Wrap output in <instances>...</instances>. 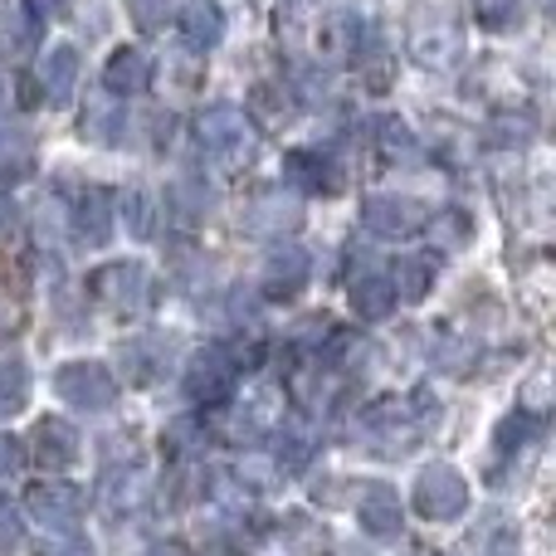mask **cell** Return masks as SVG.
I'll return each mask as SVG.
<instances>
[{
    "mask_svg": "<svg viewBox=\"0 0 556 556\" xmlns=\"http://www.w3.org/2000/svg\"><path fill=\"white\" fill-rule=\"evenodd\" d=\"M195 137H201L205 156H211L220 172H240V166H250L254 152H260V132H254V123L244 117V108H235V103L205 108V113L195 117Z\"/></svg>",
    "mask_w": 556,
    "mask_h": 556,
    "instance_id": "cell-1",
    "label": "cell"
},
{
    "mask_svg": "<svg viewBox=\"0 0 556 556\" xmlns=\"http://www.w3.org/2000/svg\"><path fill=\"white\" fill-rule=\"evenodd\" d=\"M425 395H430V391H415L410 401H381L362 420V440L371 444L381 459H395V454H405L425 430H430V415H415L425 405Z\"/></svg>",
    "mask_w": 556,
    "mask_h": 556,
    "instance_id": "cell-2",
    "label": "cell"
},
{
    "mask_svg": "<svg viewBox=\"0 0 556 556\" xmlns=\"http://www.w3.org/2000/svg\"><path fill=\"white\" fill-rule=\"evenodd\" d=\"M54 391L64 405H74V410H113L117 401V376L108 371L103 362H64L54 371Z\"/></svg>",
    "mask_w": 556,
    "mask_h": 556,
    "instance_id": "cell-3",
    "label": "cell"
},
{
    "mask_svg": "<svg viewBox=\"0 0 556 556\" xmlns=\"http://www.w3.org/2000/svg\"><path fill=\"white\" fill-rule=\"evenodd\" d=\"M415 508L430 522L464 518V508H469V483H464V473L454 469V464H425V469L415 473Z\"/></svg>",
    "mask_w": 556,
    "mask_h": 556,
    "instance_id": "cell-4",
    "label": "cell"
},
{
    "mask_svg": "<svg viewBox=\"0 0 556 556\" xmlns=\"http://www.w3.org/2000/svg\"><path fill=\"white\" fill-rule=\"evenodd\" d=\"M235 376H240V366H235V356L225 346H201L186 362V395L195 405H220L235 391Z\"/></svg>",
    "mask_w": 556,
    "mask_h": 556,
    "instance_id": "cell-5",
    "label": "cell"
},
{
    "mask_svg": "<svg viewBox=\"0 0 556 556\" xmlns=\"http://www.w3.org/2000/svg\"><path fill=\"white\" fill-rule=\"evenodd\" d=\"M93 293L103 298V307H113V313H142L147 298H152V278L137 260H117V264H103L93 278Z\"/></svg>",
    "mask_w": 556,
    "mask_h": 556,
    "instance_id": "cell-6",
    "label": "cell"
},
{
    "mask_svg": "<svg viewBox=\"0 0 556 556\" xmlns=\"http://www.w3.org/2000/svg\"><path fill=\"white\" fill-rule=\"evenodd\" d=\"M410 54H415V64H425V68H450L454 59L464 54V29L454 25L450 15L425 10L410 29Z\"/></svg>",
    "mask_w": 556,
    "mask_h": 556,
    "instance_id": "cell-7",
    "label": "cell"
},
{
    "mask_svg": "<svg viewBox=\"0 0 556 556\" xmlns=\"http://www.w3.org/2000/svg\"><path fill=\"white\" fill-rule=\"evenodd\" d=\"M425 220H430V211L410 195H366L362 201V225L381 240H405V235L425 230Z\"/></svg>",
    "mask_w": 556,
    "mask_h": 556,
    "instance_id": "cell-8",
    "label": "cell"
},
{
    "mask_svg": "<svg viewBox=\"0 0 556 556\" xmlns=\"http://www.w3.org/2000/svg\"><path fill=\"white\" fill-rule=\"evenodd\" d=\"M303 225V201L298 195H288L283 186H274V191H260L250 205H244V230L260 235V240H274V235H288Z\"/></svg>",
    "mask_w": 556,
    "mask_h": 556,
    "instance_id": "cell-9",
    "label": "cell"
},
{
    "mask_svg": "<svg viewBox=\"0 0 556 556\" xmlns=\"http://www.w3.org/2000/svg\"><path fill=\"white\" fill-rule=\"evenodd\" d=\"M29 518L49 532H74L84 522V493L68 483H39L29 489Z\"/></svg>",
    "mask_w": 556,
    "mask_h": 556,
    "instance_id": "cell-10",
    "label": "cell"
},
{
    "mask_svg": "<svg viewBox=\"0 0 556 556\" xmlns=\"http://www.w3.org/2000/svg\"><path fill=\"white\" fill-rule=\"evenodd\" d=\"M147 498H152V479L142 469H108L98 479V508L108 518H137L147 508Z\"/></svg>",
    "mask_w": 556,
    "mask_h": 556,
    "instance_id": "cell-11",
    "label": "cell"
},
{
    "mask_svg": "<svg viewBox=\"0 0 556 556\" xmlns=\"http://www.w3.org/2000/svg\"><path fill=\"white\" fill-rule=\"evenodd\" d=\"M278 415H283V391L274 381H254L230 420V440H260L264 430L278 425Z\"/></svg>",
    "mask_w": 556,
    "mask_h": 556,
    "instance_id": "cell-12",
    "label": "cell"
},
{
    "mask_svg": "<svg viewBox=\"0 0 556 556\" xmlns=\"http://www.w3.org/2000/svg\"><path fill=\"white\" fill-rule=\"evenodd\" d=\"M356 522H362V532L376 542L401 538V522H405L401 493H395L391 483H366L362 498H356Z\"/></svg>",
    "mask_w": 556,
    "mask_h": 556,
    "instance_id": "cell-13",
    "label": "cell"
},
{
    "mask_svg": "<svg viewBox=\"0 0 556 556\" xmlns=\"http://www.w3.org/2000/svg\"><path fill=\"white\" fill-rule=\"evenodd\" d=\"M307 278H313V260H307L303 250H274L269 260H264L260 293L274 298V303H283V298H298V293H303Z\"/></svg>",
    "mask_w": 556,
    "mask_h": 556,
    "instance_id": "cell-14",
    "label": "cell"
},
{
    "mask_svg": "<svg viewBox=\"0 0 556 556\" xmlns=\"http://www.w3.org/2000/svg\"><path fill=\"white\" fill-rule=\"evenodd\" d=\"M68 220H74V235L88 244V250H103V244L113 240V195H108L103 186H88V191H78Z\"/></svg>",
    "mask_w": 556,
    "mask_h": 556,
    "instance_id": "cell-15",
    "label": "cell"
},
{
    "mask_svg": "<svg viewBox=\"0 0 556 556\" xmlns=\"http://www.w3.org/2000/svg\"><path fill=\"white\" fill-rule=\"evenodd\" d=\"M29 450H35V459L45 464V469H74L78 464V430L68 420H59V415H49V420H39L35 430H29Z\"/></svg>",
    "mask_w": 556,
    "mask_h": 556,
    "instance_id": "cell-16",
    "label": "cell"
},
{
    "mask_svg": "<svg viewBox=\"0 0 556 556\" xmlns=\"http://www.w3.org/2000/svg\"><path fill=\"white\" fill-rule=\"evenodd\" d=\"M283 176L293 186H303V191H317V195H332L337 186H342V172H337V162L323 152V147H293V152L283 156Z\"/></svg>",
    "mask_w": 556,
    "mask_h": 556,
    "instance_id": "cell-17",
    "label": "cell"
},
{
    "mask_svg": "<svg viewBox=\"0 0 556 556\" xmlns=\"http://www.w3.org/2000/svg\"><path fill=\"white\" fill-rule=\"evenodd\" d=\"M123 371H127V381H137V386L162 381V376L172 371V337L147 332V337L123 342Z\"/></svg>",
    "mask_w": 556,
    "mask_h": 556,
    "instance_id": "cell-18",
    "label": "cell"
},
{
    "mask_svg": "<svg viewBox=\"0 0 556 556\" xmlns=\"http://www.w3.org/2000/svg\"><path fill=\"white\" fill-rule=\"evenodd\" d=\"M147 84H152V59H147V49L137 45H123L108 54V68H103V88L117 98H137L147 93Z\"/></svg>",
    "mask_w": 556,
    "mask_h": 556,
    "instance_id": "cell-19",
    "label": "cell"
},
{
    "mask_svg": "<svg viewBox=\"0 0 556 556\" xmlns=\"http://www.w3.org/2000/svg\"><path fill=\"white\" fill-rule=\"evenodd\" d=\"M74 84H78V49L74 45H54L39 64V88H45L49 108H68L74 103Z\"/></svg>",
    "mask_w": 556,
    "mask_h": 556,
    "instance_id": "cell-20",
    "label": "cell"
},
{
    "mask_svg": "<svg viewBox=\"0 0 556 556\" xmlns=\"http://www.w3.org/2000/svg\"><path fill=\"white\" fill-rule=\"evenodd\" d=\"M181 39H186V49H195V54L215 49L225 39V10L215 5V0H186V10H181Z\"/></svg>",
    "mask_w": 556,
    "mask_h": 556,
    "instance_id": "cell-21",
    "label": "cell"
},
{
    "mask_svg": "<svg viewBox=\"0 0 556 556\" xmlns=\"http://www.w3.org/2000/svg\"><path fill=\"white\" fill-rule=\"evenodd\" d=\"M434 283V260L430 254H401L391 269V293L401 298V303H420L425 293H430Z\"/></svg>",
    "mask_w": 556,
    "mask_h": 556,
    "instance_id": "cell-22",
    "label": "cell"
},
{
    "mask_svg": "<svg viewBox=\"0 0 556 556\" xmlns=\"http://www.w3.org/2000/svg\"><path fill=\"white\" fill-rule=\"evenodd\" d=\"M211 205H215L211 186L195 181V176H181V181H172V191H166V211H172L176 220H186V225L205 220V211H211Z\"/></svg>",
    "mask_w": 556,
    "mask_h": 556,
    "instance_id": "cell-23",
    "label": "cell"
},
{
    "mask_svg": "<svg viewBox=\"0 0 556 556\" xmlns=\"http://www.w3.org/2000/svg\"><path fill=\"white\" fill-rule=\"evenodd\" d=\"M352 307H356V317H366V323H381V317H391V307H395L391 278L362 274V278L352 283Z\"/></svg>",
    "mask_w": 556,
    "mask_h": 556,
    "instance_id": "cell-24",
    "label": "cell"
},
{
    "mask_svg": "<svg viewBox=\"0 0 556 556\" xmlns=\"http://www.w3.org/2000/svg\"><path fill=\"white\" fill-rule=\"evenodd\" d=\"M29 172H35V142L20 127L0 123V181H20Z\"/></svg>",
    "mask_w": 556,
    "mask_h": 556,
    "instance_id": "cell-25",
    "label": "cell"
},
{
    "mask_svg": "<svg viewBox=\"0 0 556 556\" xmlns=\"http://www.w3.org/2000/svg\"><path fill=\"white\" fill-rule=\"evenodd\" d=\"M39 45V25L29 15H0V59H10V64H20V59H29Z\"/></svg>",
    "mask_w": 556,
    "mask_h": 556,
    "instance_id": "cell-26",
    "label": "cell"
},
{
    "mask_svg": "<svg viewBox=\"0 0 556 556\" xmlns=\"http://www.w3.org/2000/svg\"><path fill=\"white\" fill-rule=\"evenodd\" d=\"M532 132H538V117L518 113V108H508V113H493L489 127H483V137H489L493 147H528Z\"/></svg>",
    "mask_w": 556,
    "mask_h": 556,
    "instance_id": "cell-27",
    "label": "cell"
},
{
    "mask_svg": "<svg viewBox=\"0 0 556 556\" xmlns=\"http://www.w3.org/2000/svg\"><path fill=\"white\" fill-rule=\"evenodd\" d=\"M123 220H127V235H132V240H152L156 235V195L142 191V186L123 191Z\"/></svg>",
    "mask_w": 556,
    "mask_h": 556,
    "instance_id": "cell-28",
    "label": "cell"
},
{
    "mask_svg": "<svg viewBox=\"0 0 556 556\" xmlns=\"http://www.w3.org/2000/svg\"><path fill=\"white\" fill-rule=\"evenodd\" d=\"M29 405V366L0 362V415H20Z\"/></svg>",
    "mask_w": 556,
    "mask_h": 556,
    "instance_id": "cell-29",
    "label": "cell"
},
{
    "mask_svg": "<svg viewBox=\"0 0 556 556\" xmlns=\"http://www.w3.org/2000/svg\"><path fill=\"white\" fill-rule=\"evenodd\" d=\"M381 156L386 162H415L420 156V142L401 117H381Z\"/></svg>",
    "mask_w": 556,
    "mask_h": 556,
    "instance_id": "cell-30",
    "label": "cell"
},
{
    "mask_svg": "<svg viewBox=\"0 0 556 556\" xmlns=\"http://www.w3.org/2000/svg\"><path fill=\"white\" fill-rule=\"evenodd\" d=\"M473 20L483 29H493V35H503V29H513L522 20V0H473Z\"/></svg>",
    "mask_w": 556,
    "mask_h": 556,
    "instance_id": "cell-31",
    "label": "cell"
},
{
    "mask_svg": "<svg viewBox=\"0 0 556 556\" xmlns=\"http://www.w3.org/2000/svg\"><path fill=\"white\" fill-rule=\"evenodd\" d=\"M166 450L172 454H201L205 450V425L195 415H181V420L166 430Z\"/></svg>",
    "mask_w": 556,
    "mask_h": 556,
    "instance_id": "cell-32",
    "label": "cell"
},
{
    "mask_svg": "<svg viewBox=\"0 0 556 556\" xmlns=\"http://www.w3.org/2000/svg\"><path fill=\"white\" fill-rule=\"evenodd\" d=\"M434 235H440V240L450 244V250H459V244L473 235V225H469V215H464V211H444V215H440V225H434Z\"/></svg>",
    "mask_w": 556,
    "mask_h": 556,
    "instance_id": "cell-33",
    "label": "cell"
},
{
    "mask_svg": "<svg viewBox=\"0 0 556 556\" xmlns=\"http://www.w3.org/2000/svg\"><path fill=\"white\" fill-rule=\"evenodd\" d=\"M127 15H132V25L142 29H156L166 20V10H172V0H123Z\"/></svg>",
    "mask_w": 556,
    "mask_h": 556,
    "instance_id": "cell-34",
    "label": "cell"
},
{
    "mask_svg": "<svg viewBox=\"0 0 556 556\" xmlns=\"http://www.w3.org/2000/svg\"><path fill=\"white\" fill-rule=\"evenodd\" d=\"M278 469H303L307 464V440H298V434H278Z\"/></svg>",
    "mask_w": 556,
    "mask_h": 556,
    "instance_id": "cell-35",
    "label": "cell"
},
{
    "mask_svg": "<svg viewBox=\"0 0 556 556\" xmlns=\"http://www.w3.org/2000/svg\"><path fill=\"white\" fill-rule=\"evenodd\" d=\"M10 547H20V513L0 498V552H10Z\"/></svg>",
    "mask_w": 556,
    "mask_h": 556,
    "instance_id": "cell-36",
    "label": "cell"
},
{
    "mask_svg": "<svg viewBox=\"0 0 556 556\" xmlns=\"http://www.w3.org/2000/svg\"><path fill=\"white\" fill-rule=\"evenodd\" d=\"M15 469H20V440L15 434H0V479H10Z\"/></svg>",
    "mask_w": 556,
    "mask_h": 556,
    "instance_id": "cell-37",
    "label": "cell"
},
{
    "mask_svg": "<svg viewBox=\"0 0 556 556\" xmlns=\"http://www.w3.org/2000/svg\"><path fill=\"white\" fill-rule=\"evenodd\" d=\"M49 556H93V547H88V542H78V538H64V542H54V547H49Z\"/></svg>",
    "mask_w": 556,
    "mask_h": 556,
    "instance_id": "cell-38",
    "label": "cell"
},
{
    "mask_svg": "<svg viewBox=\"0 0 556 556\" xmlns=\"http://www.w3.org/2000/svg\"><path fill=\"white\" fill-rule=\"evenodd\" d=\"M147 556H186V552H181V547H152Z\"/></svg>",
    "mask_w": 556,
    "mask_h": 556,
    "instance_id": "cell-39",
    "label": "cell"
},
{
    "mask_svg": "<svg viewBox=\"0 0 556 556\" xmlns=\"http://www.w3.org/2000/svg\"><path fill=\"white\" fill-rule=\"evenodd\" d=\"M59 5V0H35V10H39V15H45V10H54Z\"/></svg>",
    "mask_w": 556,
    "mask_h": 556,
    "instance_id": "cell-40",
    "label": "cell"
},
{
    "mask_svg": "<svg viewBox=\"0 0 556 556\" xmlns=\"http://www.w3.org/2000/svg\"><path fill=\"white\" fill-rule=\"evenodd\" d=\"M0 108H5V84H0Z\"/></svg>",
    "mask_w": 556,
    "mask_h": 556,
    "instance_id": "cell-41",
    "label": "cell"
}]
</instances>
